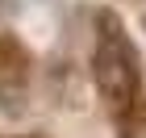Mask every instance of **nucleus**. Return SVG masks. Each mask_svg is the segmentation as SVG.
<instances>
[{
    "instance_id": "f257e3e1",
    "label": "nucleus",
    "mask_w": 146,
    "mask_h": 138,
    "mask_svg": "<svg viewBox=\"0 0 146 138\" xmlns=\"http://www.w3.org/2000/svg\"><path fill=\"white\" fill-rule=\"evenodd\" d=\"M100 38H96V55H92V75H96V88L109 101L117 126L125 138H138L146 121V96H142V59L129 46L121 21L113 13H100Z\"/></svg>"
},
{
    "instance_id": "f03ea898",
    "label": "nucleus",
    "mask_w": 146,
    "mask_h": 138,
    "mask_svg": "<svg viewBox=\"0 0 146 138\" xmlns=\"http://www.w3.org/2000/svg\"><path fill=\"white\" fill-rule=\"evenodd\" d=\"M4 138H13V134H4ZM17 138H38V134H17Z\"/></svg>"
}]
</instances>
